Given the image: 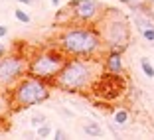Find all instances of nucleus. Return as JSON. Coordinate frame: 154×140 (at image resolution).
Instances as JSON below:
<instances>
[{"mask_svg": "<svg viewBox=\"0 0 154 140\" xmlns=\"http://www.w3.org/2000/svg\"><path fill=\"white\" fill-rule=\"evenodd\" d=\"M148 2H150V4H154V0H148Z\"/></svg>", "mask_w": 154, "mask_h": 140, "instance_id": "nucleus-23", "label": "nucleus"}, {"mask_svg": "<svg viewBox=\"0 0 154 140\" xmlns=\"http://www.w3.org/2000/svg\"><path fill=\"white\" fill-rule=\"evenodd\" d=\"M83 132H85L87 136H93V138H101V136H103V128H101V124L95 122V120H87L85 124H83Z\"/></svg>", "mask_w": 154, "mask_h": 140, "instance_id": "nucleus-11", "label": "nucleus"}, {"mask_svg": "<svg viewBox=\"0 0 154 140\" xmlns=\"http://www.w3.org/2000/svg\"><path fill=\"white\" fill-rule=\"evenodd\" d=\"M36 134H38V138H48V136H51V126L48 122H44V124H40L36 128Z\"/></svg>", "mask_w": 154, "mask_h": 140, "instance_id": "nucleus-15", "label": "nucleus"}, {"mask_svg": "<svg viewBox=\"0 0 154 140\" xmlns=\"http://www.w3.org/2000/svg\"><path fill=\"white\" fill-rule=\"evenodd\" d=\"M54 136H55L57 140H63V138H67V132H65L63 128H57V130L54 132Z\"/></svg>", "mask_w": 154, "mask_h": 140, "instance_id": "nucleus-17", "label": "nucleus"}, {"mask_svg": "<svg viewBox=\"0 0 154 140\" xmlns=\"http://www.w3.org/2000/svg\"><path fill=\"white\" fill-rule=\"evenodd\" d=\"M99 81L97 57H67L51 85L65 93H83Z\"/></svg>", "mask_w": 154, "mask_h": 140, "instance_id": "nucleus-2", "label": "nucleus"}, {"mask_svg": "<svg viewBox=\"0 0 154 140\" xmlns=\"http://www.w3.org/2000/svg\"><path fill=\"white\" fill-rule=\"evenodd\" d=\"M57 111L63 114V117H73V113H69V111H65V108H61V107H57Z\"/></svg>", "mask_w": 154, "mask_h": 140, "instance_id": "nucleus-19", "label": "nucleus"}, {"mask_svg": "<svg viewBox=\"0 0 154 140\" xmlns=\"http://www.w3.org/2000/svg\"><path fill=\"white\" fill-rule=\"evenodd\" d=\"M50 2H51V6H59L61 4V0H50Z\"/></svg>", "mask_w": 154, "mask_h": 140, "instance_id": "nucleus-22", "label": "nucleus"}, {"mask_svg": "<svg viewBox=\"0 0 154 140\" xmlns=\"http://www.w3.org/2000/svg\"><path fill=\"white\" fill-rule=\"evenodd\" d=\"M24 75H28V57L18 53L0 55V89H12Z\"/></svg>", "mask_w": 154, "mask_h": 140, "instance_id": "nucleus-6", "label": "nucleus"}, {"mask_svg": "<svg viewBox=\"0 0 154 140\" xmlns=\"http://www.w3.org/2000/svg\"><path fill=\"white\" fill-rule=\"evenodd\" d=\"M105 6L99 0H71L67 4V12L71 16V22L79 24H97L105 14Z\"/></svg>", "mask_w": 154, "mask_h": 140, "instance_id": "nucleus-7", "label": "nucleus"}, {"mask_svg": "<svg viewBox=\"0 0 154 140\" xmlns=\"http://www.w3.org/2000/svg\"><path fill=\"white\" fill-rule=\"evenodd\" d=\"M0 47H2V45H0Z\"/></svg>", "mask_w": 154, "mask_h": 140, "instance_id": "nucleus-24", "label": "nucleus"}, {"mask_svg": "<svg viewBox=\"0 0 154 140\" xmlns=\"http://www.w3.org/2000/svg\"><path fill=\"white\" fill-rule=\"evenodd\" d=\"M55 47L67 57H99L105 50L101 32L95 24L71 22L61 28L55 38Z\"/></svg>", "mask_w": 154, "mask_h": 140, "instance_id": "nucleus-1", "label": "nucleus"}, {"mask_svg": "<svg viewBox=\"0 0 154 140\" xmlns=\"http://www.w3.org/2000/svg\"><path fill=\"white\" fill-rule=\"evenodd\" d=\"M51 83L38 79L34 75H24L16 85L10 89V103L14 108H30L42 105L50 99Z\"/></svg>", "mask_w": 154, "mask_h": 140, "instance_id": "nucleus-4", "label": "nucleus"}, {"mask_svg": "<svg viewBox=\"0 0 154 140\" xmlns=\"http://www.w3.org/2000/svg\"><path fill=\"white\" fill-rule=\"evenodd\" d=\"M44 122H48V118H45L44 113H34L32 117H30V124H32L34 128H38L40 124H44Z\"/></svg>", "mask_w": 154, "mask_h": 140, "instance_id": "nucleus-14", "label": "nucleus"}, {"mask_svg": "<svg viewBox=\"0 0 154 140\" xmlns=\"http://www.w3.org/2000/svg\"><path fill=\"white\" fill-rule=\"evenodd\" d=\"M101 32L107 51H125L131 44V22L121 10L107 8L101 20L95 24Z\"/></svg>", "mask_w": 154, "mask_h": 140, "instance_id": "nucleus-3", "label": "nucleus"}, {"mask_svg": "<svg viewBox=\"0 0 154 140\" xmlns=\"http://www.w3.org/2000/svg\"><path fill=\"white\" fill-rule=\"evenodd\" d=\"M140 69H142V73H144L148 79H154V65L150 63L146 57H142V59H140Z\"/></svg>", "mask_w": 154, "mask_h": 140, "instance_id": "nucleus-12", "label": "nucleus"}, {"mask_svg": "<svg viewBox=\"0 0 154 140\" xmlns=\"http://www.w3.org/2000/svg\"><path fill=\"white\" fill-rule=\"evenodd\" d=\"M20 4H26V6H30V4H34V0H18Z\"/></svg>", "mask_w": 154, "mask_h": 140, "instance_id": "nucleus-21", "label": "nucleus"}, {"mask_svg": "<svg viewBox=\"0 0 154 140\" xmlns=\"http://www.w3.org/2000/svg\"><path fill=\"white\" fill-rule=\"evenodd\" d=\"M14 18L18 20L20 24H30V22H32V16H30L26 10H22V8H16V10H14Z\"/></svg>", "mask_w": 154, "mask_h": 140, "instance_id": "nucleus-13", "label": "nucleus"}, {"mask_svg": "<svg viewBox=\"0 0 154 140\" xmlns=\"http://www.w3.org/2000/svg\"><path fill=\"white\" fill-rule=\"evenodd\" d=\"M128 120H131V111L125 107H119L113 111V122L115 124H119V126H125V124H128Z\"/></svg>", "mask_w": 154, "mask_h": 140, "instance_id": "nucleus-10", "label": "nucleus"}, {"mask_svg": "<svg viewBox=\"0 0 154 140\" xmlns=\"http://www.w3.org/2000/svg\"><path fill=\"white\" fill-rule=\"evenodd\" d=\"M140 36L144 38L146 41H150V44H154V28H148V30H142Z\"/></svg>", "mask_w": 154, "mask_h": 140, "instance_id": "nucleus-16", "label": "nucleus"}, {"mask_svg": "<svg viewBox=\"0 0 154 140\" xmlns=\"http://www.w3.org/2000/svg\"><path fill=\"white\" fill-rule=\"evenodd\" d=\"M132 24L138 32L142 30H148V28H154V20L150 16H146L144 12H132Z\"/></svg>", "mask_w": 154, "mask_h": 140, "instance_id": "nucleus-9", "label": "nucleus"}, {"mask_svg": "<svg viewBox=\"0 0 154 140\" xmlns=\"http://www.w3.org/2000/svg\"><path fill=\"white\" fill-rule=\"evenodd\" d=\"M8 36V26H0V40Z\"/></svg>", "mask_w": 154, "mask_h": 140, "instance_id": "nucleus-18", "label": "nucleus"}, {"mask_svg": "<svg viewBox=\"0 0 154 140\" xmlns=\"http://www.w3.org/2000/svg\"><path fill=\"white\" fill-rule=\"evenodd\" d=\"M65 61H67V55L59 50V47L36 51L32 57L28 59V75H34L38 79L54 83V79L61 71Z\"/></svg>", "mask_w": 154, "mask_h": 140, "instance_id": "nucleus-5", "label": "nucleus"}, {"mask_svg": "<svg viewBox=\"0 0 154 140\" xmlns=\"http://www.w3.org/2000/svg\"><path fill=\"white\" fill-rule=\"evenodd\" d=\"M103 69H105L107 75L121 77L122 71H125V65H122V53H121V51H105Z\"/></svg>", "mask_w": 154, "mask_h": 140, "instance_id": "nucleus-8", "label": "nucleus"}, {"mask_svg": "<svg viewBox=\"0 0 154 140\" xmlns=\"http://www.w3.org/2000/svg\"><path fill=\"white\" fill-rule=\"evenodd\" d=\"M119 2H122V4H127V6H132V4H136L138 0H119Z\"/></svg>", "mask_w": 154, "mask_h": 140, "instance_id": "nucleus-20", "label": "nucleus"}]
</instances>
